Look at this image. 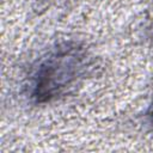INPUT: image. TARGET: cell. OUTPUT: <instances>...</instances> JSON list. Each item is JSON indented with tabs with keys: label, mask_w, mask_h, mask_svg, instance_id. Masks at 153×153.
Returning a JSON list of instances; mask_svg holds the SVG:
<instances>
[{
	"label": "cell",
	"mask_w": 153,
	"mask_h": 153,
	"mask_svg": "<svg viewBox=\"0 0 153 153\" xmlns=\"http://www.w3.org/2000/svg\"><path fill=\"white\" fill-rule=\"evenodd\" d=\"M91 55L76 42H65L50 49L32 68L26 94L35 104H45L69 93L87 75Z\"/></svg>",
	"instance_id": "1"
},
{
	"label": "cell",
	"mask_w": 153,
	"mask_h": 153,
	"mask_svg": "<svg viewBox=\"0 0 153 153\" xmlns=\"http://www.w3.org/2000/svg\"><path fill=\"white\" fill-rule=\"evenodd\" d=\"M147 117H148V121H149V124L152 126L153 128V103L151 104L149 109H148V112H147Z\"/></svg>",
	"instance_id": "2"
}]
</instances>
